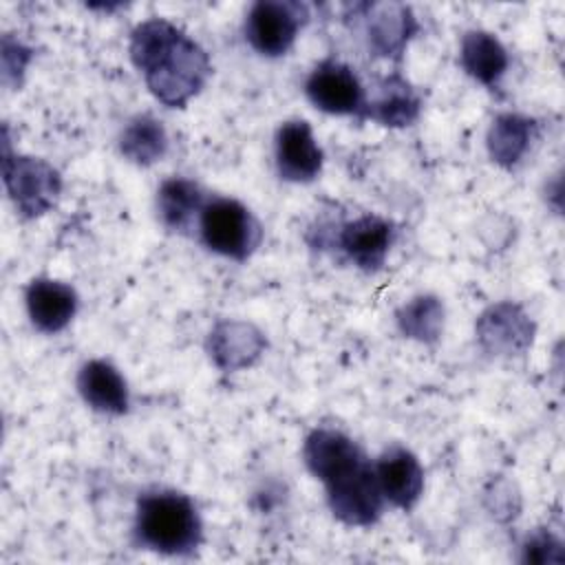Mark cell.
Listing matches in <instances>:
<instances>
[{"mask_svg": "<svg viewBox=\"0 0 565 565\" xmlns=\"http://www.w3.org/2000/svg\"><path fill=\"white\" fill-rule=\"evenodd\" d=\"M199 236L210 252L243 263L263 243V227L241 201L214 196L199 214Z\"/></svg>", "mask_w": 565, "mask_h": 565, "instance_id": "3957f363", "label": "cell"}, {"mask_svg": "<svg viewBox=\"0 0 565 565\" xmlns=\"http://www.w3.org/2000/svg\"><path fill=\"white\" fill-rule=\"evenodd\" d=\"M135 539L166 556H188L203 541V523L194 501L177 490L143 492L135 514Z\"/></svg>", "mask_w": 565, "mask_h": 565, "instance_id": "7a4b0ae2", "label": "cell"}, {"mask_svg": "<svg viewBox=\"0 0 565 565\" xmlns=\"http://www.w3.org/2000/svg\"><path fill=\"white\" fill-rule=\"evenodd\" d=\"M536 132L539 124L532 117L519 113L497 115L486 137L490 159L501 168H514L527 154Z\"/></svg>", "mask_w": 565, "mask_h": 565, "instance_id": "ac0fdd59", "label": "cell"}, {"mask_svg": "<svg viewBox=\"0 0 565 565\" xmlns=\"http://www.w3.org/2000/svg\"><path fill=\"white\" fill-rule=\"evenodd\" d=\"M265 349V333L245 320H221L207 335V353L225 373L252 366Z\"/></svg>", "mask_w": 565, "mask_h": 565, "instance_id": "7c38bea8", "label": "cell"}, {"mask_svg": "<svg viewBox=\"0 0 565 565\" xmlns=\"http://www.w3.org/2000/svg\"><path fill=\"white\" fill-rule=\"evenodd\" d=\"M305 93L309 102L329 115L360 117L366 93L353 68L340 60H322L307 77Z\"/></svg>", "mask_w": 565, "mask_h": 565, "instance_id": "52a82bcc", "label": "cell"}, {"mask_svg": "<svg viewBox=\"0 0 565 565\" xmlns=\"http://www.w3.org/2000/svg\"><path fill=\"white\" fill-rule=\"evenodd\" d=\"M128 53L148 90L170 108H183L212 73L205 49L163 18L137 24Z\"/></svg>", "mask_w": 565, "mask_h": 565, "instance_id": "6da1fadb", "label": "cell"}, {"mask_svg": "<svg viewBox=\"0 0 565 565\" xmlns=\"http://www.w3.org/2000/svg\"><path fill=\"white\" fill-rule=\"evenodd\" d=\"M77 391L82 399L106 415H124L130 406L128 384L124 375L106 360H88L77 373Z\"/></svg>", "mask_w": 565, "mask_h": 565, "instance_id": "e0dca14e", "label": "cell"}, {"mask_svg": "<svg viewBox=\"0 0 565 565\" xmlns=\"http://www.w3.org/2000/svg\"><path fill=\"white\" fill-rule=\"evenodd\" d=\"M422 110V97L413 84L399 73L377 79L371 97H366L360 119H371L388 128L411 126Z\"/></svg>", "mask_w": 565, "mask_h": 565, "instance_id": "4fadbf2b", "label": "cell"}, {"mask_svg": "<svg viewBox=\"0 0 565 565\" xmlns=\"http://www.w3.org/2000/svg\"><path fill=\"white\" fill-rule=\"evenodd\" d=\"M2 181L9 199L24 218L46 214L60 199V172L44 159L11 154L4 146Z\"/></svg>", "mask_w": 565, "mask_h": 565, "instance_id": "277c9868", "label": "cell"}, {"mask_svg": "<svg viewBox=\"0 0 565 565\" xmlns=\"http://www.w3.org/2000/svg\"><path fill=\"white\" fill-rule=\"evenodd\" d=\"M358 9L362 11L369 51L377 57L399 60L419 31L413 9L402 2H366Z\"/></svg>", "mask_w": 565, "mask_h": 565, "instance_id": "ba28073f", "label": "cell"}, {"mask_svg": "<svg viewBox=\"0 0 565 565\" xmlns=\"http://www.w3.org/2000/svg\"><path fill=\"white\" fill-rule=\"evenodd\" d=\"M77 291L53 278H33L26 287V311L33 327L42 333H57L77 313Z\"/></svg>", "mask_w": 565, "mask_h": 565, "instance_id": "2e32d148", "label": "cell"}, {"mask_svg": "<svg viewBox=\"0 0 565 565\" xmlns=\"http://www.w3.org/2000/svg\"><path fill=\"white\" fill-rule=\"evenodd\" d=\"M274 157L280 179L291 183L313 181L324 163L322 148L318 146L313 130L305 119H289L278 128Z\"/></svg>", "mask_w": 565, "mask_h": 565, "instance_id": "30bf717a", "label": "cell"}, {"mask_svg": "<svg viewBox=\"0 0 565 565\" xmlns=\"http://www.w3.org/2000/svg\"><path fill=\"white\" fill-rule=\"evenodd\" d=\"M207 196L203 188L185 177L166 179L157 192V212L161 223L172 232H188L192 221L199 218Z\"/></svg>", "mask_w": 565, "mask_h": 565, "instance_id": "ffe728a7", "label": "cell"}, {"mask_svg": "<svg viewBox=\"0 0 565 565\" xmlns=\"http://www.w3.org/2000/svg\"><path fill=\"white\" fill-rule=\"evenodd\" d=\"M33 51L20 40H11V35L2 38V79L4 84H20L26 64L31 62Z\"/></svg>", "mask_w": 565, "mask_h": 565, "instance_id": "cb8c5ba5", "label": "cell"}, {"mask_svg": "<svg viewBox=\"0 0 565 565\" xmlns=\"http://www.w3.org/2000/svg\"><path fill=\"white\" fill-rule=\"evenodd\" d=\"M461 68L483 86H497L505 75L510 57L505 46L488 31L472 29L461 38L459 46Z\"/></svg>", "mask_w": 565, "mask_h": 565, "instance_id": "d6986e66", "label": "cell"}, {"mask_svg": "<svg viewBox=\"0 0 565 565\" xmlns=\"http://www.w3.org/2000/svg\"><path fill=\"white\" fill-rule=\"evenodd\" d=\"M477 340L490 355H519L534 340V322L519 305L503 300L479 316Z\"/></svg>", "mask_w": 565, "mask_h": 565, "instance_id": "8fae6325", "label": "cell"}, {"mask_svg": "<svg viewBox=\"0 0 565 565\" xmlns=\"http://www.w3.org/2000/svg\"><path fill=\"white\" fill-rule=\"evenodd\" d=\"M364 457L366 455L351 437L333 428L311 430L302 446V459L309 472L322 483H329L331 479L344 475Z\"/></svg>", "mask_w": 565, "mask_h": 565, "instance_id": "9a60e30c", "label": "cell"}, {"mask_svg": "<svg viewBox=\"0 0 565 565\" xmlns=\"http://www.w3.org/2000/svg\"><path fill=\"white\" fill-rule=\"evenodd\" d=\"M375 475L384 499L399 510H411L424 492V468L404 446L386 448L375 463Z\"/></svg>", "mask_w": 565, "mask_h": 565, "instance_id": "5bb4252c", "label": "cell"}, {"mask_svg": "<svg viewBox=\"0 0 565 565\" xmlns=\"http://www.w3.org/2000/svg\"><path fill=\"white\" fill-rule=\"evenodd\" d=\"M395 320L406 338L433 344L444 331V305L435 296H415L397 309Z\"/></svg>", "mask_w": 565, "mask_h": 565, "instance_id": "7402d4cb", "label": "cell"}, {"mask_svg": "<svg viewBox=\"0 0 565 565\" xmlns=\"http://www.w3.org/2000/svg\"><path fill=\"white\" fill-rule=\"evenodd\" d=\"M121 154L137 166H152L168 150V135L163 124L152 115L132 117L119 135Z\"/></svg>", "mask_w": 565, "mask_h": 565, "instance_id": "44dd1931", "label": "cell"}, {"mask_svg": "<svg viewBox=\"0 0 565 565\" xmlns=\"http://www.w3.org/2000/svg\"><path fill=\"white\" fill-rule=\"evenodd\" d=\"M327 503L333 516L351 527H364L380 519L384 494L375 475V466L364 457L344 475L324 483Z\"/></svg>", "mask_w": 565, "mask_h": 565, "instance_id": "5b68a950", "label": "cell"}, {"mask_svg": "<svg viewBox=\"0 0 565 565\" xmlns=\"http://www.w3.org/2000/svg\"><path fill=\"white\" fill-rule=\"evenodd\" d=\"M521 561L523 563H561L563 561V545L561 541L550 534L547 530L534 532L521 545Z\"/></svg>", "mask_w": 565, "mask_h": 565, "instance_id": "603a6c76", "label": "cell"}, {"mask_svg": "<svg viewBox=\"0 0 565 565\" xmlns=\"http://www.w3.org/2000/svg\"><path fill=\"white\" fill-rule=\"evenodd\" d=\"M395 223L377 214H362L340 225L335 243L344 256L362 271H377L395 243Z\"/></svg>", "mask_w": 565, "mask_h": 565, "instance_id": "9c48e42d", "label": "cell"}, {"mask_svg": "<svg viewBox=\"0 0 565 565\" xmlns=\"http://www.w3.org/2000/svg\"><path fill=\"white\" fill-rule=\"evenodd\" d=\"M309 20V9L296 0H258L245 18V38L249 46L265 55H285L296 42L298 31Z\"/></svg>", "mask_w": 565, "mask_h": 565, "instance_id": "8992f818", "label": "cell"}]
</instances>
